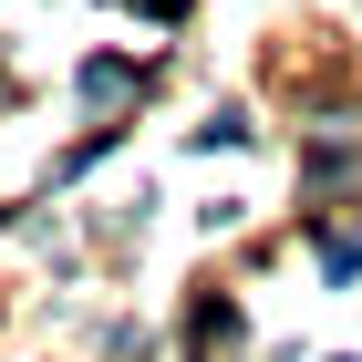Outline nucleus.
Wrapping results in <instances>:
<instances>
[{
  "instance_id": "obj_1",
  "label": "nucleus",
  "mask_w": 362,
  "mask_h": 362,
  "mask_svg": "<svg viewBox=\"0 0 362 362\" xmlns=\"http://www.w3.org/2000/svg\"><path fill=\"white\" fill-rule=\"evenodd\" d=\"M321 269H332V279H352V269H362V238H352V228H341V238H321Z\"/></svg>"
}]
</instances>
